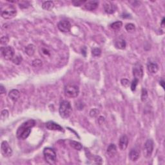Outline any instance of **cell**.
<instances>
[{
  "label": "cell",
  "instance_id": "cell-1",
  "mask_svg": "<svg viewBox=\"0 0 165 165\" xmlns=\"http://www.w3.org/2000/svg\"><path fill=\"white\" fill-rule=\"evenodd\" d=\"M36 125V121L33 119L25 121L18 128L16 132L17 137L19 139H26L31 133V130Z\"/></svg>",
  "mask_w": 165,
  "mask_h": 165
},
{
  "label": "cell",
  "instance_id": "cell-2",
  "mask_svg": "<svg viewBox=\"0 0 165 165\" xmlns=\"http://www.w3.org/2000/svg\"><path fill=\"white\" fill-rule=\"evenodd\" d=\"M59 112L62 118L67 119L70 117L72 112V108L69 101L64 100L60 103Z\"/></svg>",
  "mask_w": 165,
  "mask_h": 165
},
{
  "label": "cell",
  "instance_id": "cell-3",
  "mask_svg": "<svg viewBox=\"0 0 165 165\" xmlns=\"http://www.w3.org/2000/svg\"><path fill=\"white\" fill-rule=\"evenodd\" d=\"M43 156L48 164H54L56 162V153L51 148H45L43 150Z\"/></svg>",
  "mask_w": 165,
  "mask_h": 165
},
{
  "label": "cell",
  "instance_id": "cell-4",
  "mask_svg": "<svg viewBox=\"0 0 165 165\" xmlns=\"http://www.w3.org/2000/svg\"><path fill=\"white\" fill-rule=\"evenodd\" d=\"M79 89L77 85L69 84L65 86V95L68 98H75L79 95Z\"/></svg>",
  "mask_w": 165,
  "mask_h": 165
},
{
  "label": "cell",
  "instance_id": "cell-5",
  "mask_svg": "<svg viewBox=\"0 0 165 165\" xmlns=\"http://www.w3.org/2000/svg\"><path fill=\"white\" fill-rule=\"evenodd\" d=\"M17 14V11L13 5H9L5 7V9L2 10L1 16L5 19H10L15 17Z\"/></svg>",
  "mask_w": 165,
  "mask_h": 165
},
{
  "label": "cell",
  "instance_id": "cell-6",
  "mask_svg": "<svg viewBox=\"0 0 165 165\" xmlns=\"http://www.w3.org/2000/svg\"><path fill=\"white\" fill-rule=\"evenodd\" d=\"M153 150H154V141L151 139H148L144 145V149H143L144 156L148 158L152 156Z\"/></svg>",
  "mask_w": 165,
  "mask_h": 165
},
{
  "label": "cell",
  "instance_id": "cell-7",
  "mask_svg": "<svg viewBox=\"0 0 165 165\" xmlns=\"http://www.w3.org/2000/svg\"><path fill=\"white\" fill-rule=\"evenodd\" d=\"M1 52L6 60H12L14 57V50L11 46L1 48Z\"/></svg>",
  "mask_w": 165,
  "mask_h": 165
},
{
  "label": "cell",
  "instance_id": "cell-8",
  "mask_svg": "<svg viewBox=\"0 0 165 165\" xmlns=\"http://www.w3.org/2000/svg\"><path fill=\"white\" fill-rule=\"evenodd\" d=\"M1 152L2 155L6 157L11 156V155L13 154V150H12L11 147L9 146L8 142L6 141H3L1 143Z\"/></svg>",
  "mask_w": 165,
  "mask_h": 165
},
{
  "label": "cell",
  "instance_id": "cell-9",
  "mask_svg": "<svg viewBox=\"0 0 165 165\" xmlns=\"http://www.w3.org/2000/svg\"><path fill=\"white\" fill-rule=\"evenodd\" d=\"M133 75L135 79H141L143 76V68L140 63H137L133 68Z\"/></svg>",
  "mask_w": 165,
  "mask_h": 165
},
{
  "label": "cell",
  "instance_id": "cell-10",
  "mask_svg": "<svg viewBox=\"0 0 165 165\" xmlns=\"http://www.w3.org/2000/svg\"><path fill=\"white\" fill-rule=\"evenodd\" d=\"M57 27L59 30L62 32H70V29H71V24L67 20H63L61 21L58 23Z\"/></svg>",
  "mask_w": 165,
  "mask_h": 165
},
{
  "label": "cell",
  "instance_id": "cell-11",
  "mask_svg": "<svg viewBox=\"0 0 165 165\" xmlns=\"http://www.w3.org/2000/svg\"><path fill=\"white\" fill-rule=\"evenodd\" d=\"M46 127L50 130H57L60 131V132L63 131V128L61 126L58 125L57 123H54V121H48L46 123Z\"/></svg>",
  "mask_w": 165,
  "mask_h": 165
},
{
  "label": "cell",
  "instance_id": "cell-12",
  "mask_svg": "<svg viewBox=\"0 0 165 165\" xmlns=\"http://www.w3.org/2000/svg\"><path fill=\"white\" fill-rule=\"evenodd\" d=\"M128 138L126 135H123L120 137L119 141V147L121 150H125L128 147Z\"/></svg>",
  "mask_w": 165,
  "mask_h": 165
},
{
  "label": "cell",
  "instance_id": "cell-13",
  "mask_svg": "<svg viewBox=\"0 0 165 165\" xmlns=\"http://www.w3.org/2000/svg\"><path fill=\"white\" fill-rule=\"evenodd\" d=\"M99 5V2L98 1H86L85 3H84V9H86L87 11H92L96 10Z\"/></svg>",
  "mask_w": 165,
  "mask_h": 165
},
{
  "label": "cell",
  "instance_id": "cell-14",
  "mask_svg": "<svg viewBox=\"0 0 165 165\" xmlns=\"http://www.w3.org/2000/svg\"><path fill=\"white\" fill-rule=\"evenodd\" d=\"M114 46L116 48L120 50H124L125 49L126 47H127V43L125 40H123V38H117L115 40L114 42Z\"/></svg>",
  "mask_w": 165,
  "mask_h": 165
},
{
  "label": "cell",
  "instance_id": "cell-15",
  "mask_svg": "<svg viewBox=\"0 0 165 165\" xmlns=\"http://www.w3.org/2000/svg\"><path fill=\"white\" fill-rule=\"evenodd\" d=\"M104 10L107 14H114L116 11V6L110 2H108L104 5Z\"/></svg>",
  "mask_w": 165,
  "mask_h": 165
},
{
  "label": "cell",
  "instance_id": "cell-16",
  "mask_svg": "<svg viewBox=\"0 0 165 165\" xmlns=\"http://www.w3.org/2000/svg\"><path fill=\"white\" fill-rule=\"evenodd\" d=\"M19 96H20V93H19V90L16 89H13L9 92V97L12 101L14 102H16L18 101Z\"/></svg>",
  "mask_w": 165,
  "mask_h": 165
},
{
  "label": "cell",
  "instance_id": "cell-17",
  "mask_svg": "<svg viewBox=\"0 0 165 165\" xmlns=\"http://www.w3.org/2000/svg\"><path fill=\"white\" fill-rule=\"evenodd\" d=\"M106 152H107L108 156H110V157H114L116 156V153H117V148H116L115 144L111 143V144L109 145V146L107 148Z\"/></svg>",
  "mask_w": 165,
  "mask_h": 165
},
{
  "label": "cell",
  "instance_id": "cell-18",
  "mask_svg": "<svg viewBox=\"0 0 165 165\" xmlns=\"http://www.w3.org/2000/svg\"><path fill=\"white\" fill-rule=\"evenodd\" d=\"M147 69L150 73L151 74H156L159 70L158 65L156 63L149 62L147 65Z\"/></svg>",
  "mask_w": 165,
  "mask_h": 165
},
{
  "label": "cell",
  "instance_id": "cell-19",
  "mask_svg": "<svg viewBox=\"0 0 165 165\" xmlns=\"http://www.w3.org/2000/svg\"><path fill=\"white\" fill-rule=\"evenodd\" d=\"M139 152L135 149H132L129 154V158L132 161H136L139 158Z\"/></svg>",
  "mask_w": 165,
  "mask_h": 165
},
{
  "label": "cell",
  "instance_id": "cell-20",
  "mask_svg": "<svg viewBox=\"0 0 165 165\" xmlns=\"http://www.w3.org/2000/svg\"><path fill=\"white\" fill-rule=\"evenodd\" d=\"M54 7V4L52 1H47L43 2L42 4V8L48 11H52Z\"/></svg>",
  "mask_w": 165,
  "mask_h": 165
},
{
  "label": "cell",
  "instance_id": "cell-21",
  "mask_svg": "<svg viewBox=\"0 0 165 165\" xmlns=\"http://www.w3.org/2000/svg\"><path fill=\"white\" fill-rule=\"evenodd\" d=\"M36 51L35 46L32 44L28 45L27 47L25 48V53L29 56H32L34 54Z\"/></svg>",
  "mask_w": 165,
  "mask_h": 165
},
{
  "label": "cell",
  "instance_id": "cell-22",
  "mask_svg": "<svg viewBox=\"0 0 165 165\" xmlns=\"http://www.w3.org/2000/svg\"><path fill=\"white\" fill-rule=\"evenodd\" d=\"M70 145L73 148L77 150H81L82 148V146L81 143L75 141H70Z\"/></svg>",
  "mask_w": 165,
  "mask_h": 165
},
{
  "label": "cell",
  "instance_id": "cell-23",
  "mask_svg": "<svg viewBox=\"0 0 165 165\" xmlns=\"http://www.w3.org/2000/svg\"><path fill=\"white\" fill-rule=\"evenodd\" d=\"M122 26H123V23L120 21H116V22L110 24V28L112 29H113V30H119V29H120L121 27H122Z\"/></svg>",
  "mask_w": 165,
  "mask_h": 165
},
{
  "label": "cell",
  "instance_id": "cell-24",
  "mask_svg": "<svg viewBox=\"0 0 165 165\" xmlns=\"http://www.w3.org/2000/svg\"><path fill=\"white\" fill-rule=\"evenodd\" d=\"M92 54L94 55V56H95V57L100 56L101 54V50L100 49V48H94V49L92 50Z\"/></svg>",
  "mask_w": 165,
  "mask_h": 165
},
{
  "label": "cell",
  "instance_id": "cell-25",
  "mask_svg": "<svg viewBox=\"0 0 165 165\" xmlns=\"http://www.w3.org/2000/svg\"><path fill=\"white\" fill-rule=\"evenodd\" d=\"M125 28L128 32H133V31L135 30V25H133V23H128L125 26Z\"/></svg>",
  "mask_w": 165,
  "mask_h": 165
},
{
  "label": "cell",
  "instance_id": "cell-26",
  "mask_svg": "<svg viewBox=\"0 0 165 165\" xmlns=\"http://www.w3.org/2000/svg\"><path fill=\"white\" fill-rule=\"evenodd\" d=\"M12 61H13V62L14 64L19 65L21 63V61H22V57L20 55H16V57H14Z\"/></svg>",
  "mask_w": 165,
  "mask_h": 165
},
{
  "label": "cell",
  "instance_id": "cell-27",
  "mask_svg": "<svg viewBox=\"0 0 165 165\" xmlns=\"http://www.w3.org/2000/svg\"><path fill=\"white\" fill-rule=\"evenodd\" d=\"M148 98V92L147 91L146 89L143 88L142 90V94H141V100L142 101L145 102L147 101V99Z\"/></svg>",
  "mask_w": 165,
  "mask_h": 165
},
{
  "label": "cell",
  "instance_id": "cell-28",
  "mask_svg": "<svg viewBox=\"0 0 165 165\" xmlns=\"http://www.w3.org/2000/svg\"><path fill=\"white\" fill-rule=\"evenodd\" d=\"M32 66L34 67H41L42 66V61L40 59H35L32 61Z\"/></svg>",
  "mask_w": 165,
  "mask_h": 165
},
{
  "label": "cell",
  "instance_id": "cell-29",
  "mask_svg": "<svg viewBox=\"0 0 165 165\" xmlns=\"http://www.w3.org/2000/svg\"><path fill=\"white\" fill-rule=\"evenodd\" d=\"M138 81H139V79H134L133 80L132 82L131 83V90H132V91L134 92L135 90L137 85L138 84Z\"/></svg>",
  "mask_w": 165,
  "mask_h": 165
},
{
  "label": "cell",
  "instance_id": "cell-30",
  "mask_svg": "<svg viewBox=\"0 0 165 165\" xmlns=\"http://www.w3.org/2000/svg\"><path fill=\"white\" fill-rule=\"evenodd\" d=\"M121 84H122V86L124 87H125V88H128L130 84V81L127 79H121Z\"/></svg>",
  "mask_w": 165,
  "mask_h": 165
},
{
  "label": "cell",
  "instance_id": "cell-31",
  "mask_svg": "<svg viewBox=\"0 0 165 165\" xmlns=\"http://www.w3.org/2000/svg\"><path fill=\"white\" fill-rule=\"evenodd\" d=\"M99 111L98 110V109L94 108L91 110V111L90 112V116H91L92 117H95L97 116L99 114Z\"/></svg>",
  "mask_w": 165,
  "mask_h": 165
},
{
  "label": "cell",
  "instance_id": "cell-32",
  "mask_svg": "<svg viewBox=\"0 0 165 165\" xmlns=\"http://www.w3.org/2000/svg\"><path fill=\"white\" fill-rule=\"evenodd\" d=\"M9 111L7 110H4L1 112V117L2 119H6L8 118L9 117Z\"/></svg>",
  "mask_w": 165,
  "mask_h": 165
},
{
  "label": "cell",
  "instance_id": "cell-33",
  "mask_svg": "<svg viewBox=\"0 0 165 165\" xmlns=\"http://www.w3.org/2000/svg\"><path fill=\"white\" fill-rule=\"evenodd\" d=\"M9 39L7 36H3L1 38V45H7L9 43Z\"/></svg>",
  "mask_w": 165,
  "mask_h": 165
},
{
  "label": "cell",
  "instance_id": "cell-34",
  "mask_svg": "<svg viewBox=\"0 0 165 165\" xmlns=\"http://www.w3.org/2000/svg\"><path fill=\"white\" fill-rule=\"evenodd\" d=\"M86 1H72V3L74 4V6L76 7H79L82 5L86 3Z\"/></svg>",
  "mask_w": 165,
  "mask_h": 165
},
{
  "label": "cell",
  "instance_id": "cell-35",
  "mask_svg": "<svg viewBox=\"0 0 165 165\" xmlns=\"http://www.w3.org/2000/svg\"><path fill=\"white\" fill-rule=\"evenodd\" d=\"M94 161H95L96 164H102V159H101V157H100L99 156H96Z\"/></svg>",
  "mask_w": 165,
  "mask_h": 165
},
{
  "label": "cell",
  "instance_id": "cell-36",
  "mask_svg": "<svg viewBox=\"0 0 165 165\" xmlns=\"http://www.w3.org/2000/svg\"><path fill=\"white\" fill-rule=\"evenodd\" d=\"M6 92V89L3 85L0 86V94H5Z\"/></svg>",
  "mask_w": 165,
  "mask_h": 165
},
{
  "label": "cell",
  "instance_id": "cell-37",
  "mask_svg": "<svg viewBox=\"0 0 165 165\" xmlns=\"http://www.w3.org/2000/svg\"><path fill=\"white\" fill-rule=\"evenodd\" d=\"M159 84H160V85H161L162 87L163 88H164V81H163V80H161V81L159 82Z\"/></svg>",
  "mask_w": 165,
  "mask_h": 165
},
{
  "label": "cell",
  "instance_id": "cell-38",
  "mask_svg": "<svg viewBox=\"0 0 165 165\" xmlns=\"http://www.w3.org/2000/svg\"><path fill=\"white\" fill-rule=\"evenodd\" d=\"M164 18H162V20L161 21V26L162 27H164Z\"/></svg>",
  "mask_w": 165,
  "mask_h": 165
}]
</instances>
